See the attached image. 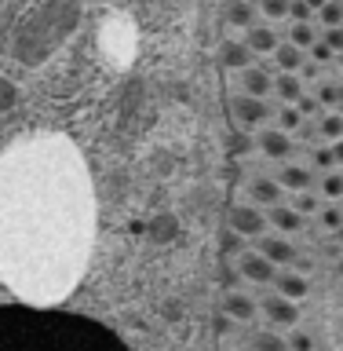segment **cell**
<instances>
[{
  "mask_svg": "<svg viewBox=\"0 0 343 351\" xmlns=\"http://www.w3.org/2000/svg\"><path fill=\"white\" fill-rule=\"evenodd\" d=\"M252 147H256V139H249L245 132H238V136H234V147H230V150H234V154H249Z\"/></svg>",
  "mask_w": 343,
  "mask_h": 351,
  "instance_id": "8d00e7d4",
  "label": "cell"
},
{
  "mask_svg": "<svg viewBox=\"0 0 343 351\" xmlns=\"http://www.w3.org/2000/svg\"><path fill=\"white\" fill-rule=\"evenodd\" d=\"M336 245H343V227L336 230Z\"/></svg>",
  "mask_w": 343,
  "mask_h": 351,
  "instance_id": "60d3db41",
  "label": "cell"
},
{
  "mask_svg": "<svg viewBox=\"0 0 343 351\" xmlns=\"http://www.w3.org/2000/svg\"><path fill=\"white\" fill-rule=\"evenodd\" d=\"M252 348H256V351H289V340L278 337V333H270V329H259V333L252 337Z\"/></svg>",
  "mask_w": 343,
  "mask_h": 351,
  "instance_id": "603a6c76",
  "label": "cell"
},
{
  "mask_svg": "<svg viewBox=\"0 0 343 351\" xmlns=\"http://www.w3.org/2000/svg\"><path fill=\"white\" fill-rule=\"evenodd\" d=\"M296 110H300L303 117H314V114L322 117V103H318V95H311V92H307V95L300 99V103H296Z\"/></svg>",
  "mask_w": 343,
  "mask_h": 351,
  "instance_id": "f546056e",
  "label": "cell"
},
{
  "mask_svg": "<svg viewBox=\"0 0 343 351\" xmlns=\"http://www.w3.org/2000/svg\"><path fill=\"white\" fill-rule=\"evenodd\" d=\"M314 95H318V103H322V106H336V103H340V92H336V84H322Z\"/></svg>",
  "mask_w": 343,
  "mask_h": 351,
  "instance_id": "1f68e13d",
  "label": "cell"
},
{
  "mask_svg": "<svg viewBox=\"0 0 343 351\" xmlns=\"http://www.w3.org/2000/svg\"><path fill=\"white\" fill-rule=\"evenodd\" d=\"M227 223H230V230H238L241 238H249V234L259 238L263 230H267V216L259 213V205H230Z\"/></svg>",
  "mask_w": 343,
  "mask_h": 351,
  "instance_id": "5b68a950",
  "label": "cell"
},
{
  "mask_svg": "<svg viewBox=\"0 0 343 351\" xmlns=\"http://www.w3.org/2000/svg\"><path fill=\"white\" fill-rule=\"evenodd\" d=\"M267 219L281 230V234H296V230H303V216L296 213L292 205H281V202L267 208Z\"/></svg>",
  "mask_w": 343,
  "mask_h": 351,
  "instance_id": "9a60e30c",
  "label": "cell"
},
{
  "mask_svg": "<svg viewBox=\"0 0 343 351\" xmlns=\"http://www.w3.org/2000/svg\"><path fill=\"white\" fill-rule=\"evenodd\" d=\"M256 8L263 11L267 19H289V0H256Z\"/></svg>",
  "mask_w": 343,
  "mask_h": 351,
  "instance_id": "d4e9b609",
  "label": "cell"
},
{
  "mask_svg": "<svg viewBox=\"0 0 343 351\" xmlns=\"http://www.w3.org/2000/svg\"><path fill=\"white\" fill-rule=\"evenodd\" d=\"M278 29H270V26H249L245 29V48L252 55H274V48H278Z\"/></svg>",
  "mask_w": 343,
  "mask_h": 351,
  "instance_id": "7c38bea8",
  "label": "cell"
},
{
  "mask_svg": "<svg viewBox=\"0 0 343 351\" xmlns=\"http://www.w3.org/2000/svg\"><path fill=\"white\" fill-rule=\"evenodd\" d=\"M274 180L281 183V191H292V194H303V191H311L314 186V172L307 169V165H285V169L274 172Z\"/></svg>",
  "mask_w": 343,
  "mask_h": 351,
  "instance_id": "ba28073f",
  "label": "cell"
},
{
  "mask_svg": "<svg viewBox=\"0 0 343 351\" xmlns=\"http://www.w3.org/2000/svg\"><path fill=\"white\" fill-rule=\"evenodd\" d=\"M95 249V186L84 154L33 132L0 154V278L18 304L59 307Z\"/></svg>",
  "mask_w": 343,
  "mask_h": 351,
  "instance_id": "6da1fadb",
  "label": "cell"
},
{
  "mask_svg": "<svg viewBox=\"0 0 343 351\" xmlns=\"http://www.w3.org/2000/svg\"><path fill=\"white\" fill-rule=\"evenodd\" d=\"M274 62H278L281 73H300L303 62H307V51H300V48H296V44H289V40H281L278 48H274Z\"/></svg>",
  "mask_w": 343,
  "mask_h": 351,
  "instance_id": "2e32d148",
  "label": "cell"
},
{
  "mask_svg": "<svg viewBox=\"0 0 343 351\" xmlns=\"http://www.w3.org/2000/svg\"><path fill=\"white\" fill-rule=\"evenodd\" d=\"M303 4L311 8V11H322V4H325V0H303Z\"/></svg>",
  "mask_w": 343,
  "mask_h": 351,
  "instance_id": "ab89813d",
  "label": "cell"
},
{
  "mask_svg": "<svg viewBox=\"0 0 343 351\" xmlns=\"http://www.w3.org/2000/svg\"><path fill=\"white\" fill-rule=\"evenodd\" d=\"M0 351H125L114 333L55 307H0Z\"/></svg>",
  "mask_w": 343,
  "mask_h": 351,
  "instance_id": "7a4b0ae2",
  "label": "cell"
},
{
  "mask_svg": "<svg viewBox=\"0 0 343 351\" xmlns=\"http://www.w3.org/2000/svg\"><path fill=\"white\" fill-rule=\"evenodd\" d=\"M318 19L325 22V29L343 26V0H325V4H322V11H318Z\"/></svg>",
  "mask_w": 343,
  "mask_h": 351,
  "instance_id": "cb8c5ba5",
  "label": "cell"
},
{
  "mask_svg": "<svg viewBox=\"0 0 343 351\" xmlns=\"http://www.w3.org/2000/svg\"><path fill=\"white\" fill-rule=\"evenodd\" d=\"M241 245H245V238H241L238 230H227L223 234V252H241Z\"/></svg>",
  "mask_w": 343,
  "mask_h": 351,
  "instance_id": "d590c367",
  "label": "cell"
},
{
  "mask_svg": "<svg viewBox=\"0 0 343 351\" xmlns=\"http://www.w3.org/2000/svg\"><path fill=\"white\" fill-rule=\"evenodd\" d=\"M289 44H296L300 51H311L314 44H318V29L311 26V22H292V29H289Z\"/></svg>",
  "mask_w": 343,
  "mask_h": 351,
  "instance_id": "44dd1931",
  "label": "cell"
},
{
  "mask_svg": "<svg viewBox=\"0 0 343 351\" xmlns=\"http://www.w3.org/2000/svg\"><path fill=\"white\" fill-rule=\"evenodd\" d=\"M256 147L267 154L270 161H289L292 158V136H285V132H278V128H263L259 136H256Z\"/></svg>",
  "mask_w": 343,
  "mask_h": 351,
  "instance_id": "52a82bcc",
  "label": "cell"
},
{
  "mask_svg": "<svg viewBox=\"0 0 343 351\" xmlns=\"http://www.w3.org/2000/svg\"><path fill=\"white\" fill-rule=\"evenodd\" d=\"M230 110H234L238 125L245 132L267 125V121L274 117V106H267V99H252V95H238L234 103H230Z\"/></svg>",
  "mask_w": 343,
  "mask_h": 351,
  "instance_id": "277c9868",
  "label": "cell"
},
{
  "mask_svg": "<svg viewBox=\"0 0 343 351\" xmlns=\"http://www.w3.org/2000/svg\"><path fill=\"white\" fill-rule=\"evenodd\" d=\"M311 15H314V11L307 8L303 0H289V19L292 22H311Z\"/></svg>",
  "mask_w": 343,
  "mask_h": 351,
  "instance_id": "4dcf8cb0",
  "label": "cell"
},
{
  "mask_svg": "<svg viewBox=\"0 0 343 351\" xmlns=\"http://www.w3.org/2000/svg\"><path fill=\"white\" fill-rule=\"evenodd\" d=\"M336 92H340V103H343V84H336Z\"/></svg>",
  "mask_w": 343,
  "mask_h": 351,
  "instance_id": "b9f144b4",
  "label": "cell"
},
{
  "mask_svg": "<svg viewBox=\"0 0 343 351\" xmlns=\"http://www.w3.org/2000/svg\"><path fill=\"white\" fill-rule=\"evenodd\" d=\"M333 158H336V165H343V139L333 143Z\"/></svg>",
  "mask_w": 343,
  "mask_h": 351,
  "instance_id": "f35d334b",
  "label": "cell"
},
{
  "mask_svg": "<svg viewBox=\"0 0 343 351\" xmlns=\"http://www.w3.org/2000/svg\"><path fill=\"white\" fill-rule=\"evenodd\" d=\"M238 267H241V274H245L249 282H259V285H270L274 278H278V263H270L263 252H241Z\"/></svg>",
  "mask_w": 343,
  "mask_h": 351,
  "instance_id": "8992f818",
  "label": "cell"
},
{
  "mask_svg": "<svg viewBox=\"0 0 343 351\" xmlns=\"http://www.w3.org/2000/svg\"><path fill=\"white\" fill-rule=\"evenodd\" d=\"M223 311H227L230 318H238V322H252V318H256V311H259V304L252 300L249 293L230 289V293L223 296Z\"/></svg>",
  "mask_w": 343,
  "mask_h": 351,
  "instance_id": "8fae6325",
  "label": "cell"
},
{
  "mask_svg": "<svg viewBox=\"0 0 343 351\" xmlns=\"http://www.w3.org/2000/svg\"><path fill=\"white\" fill-rule=\"evenodd\" d=\"M227 22L238 26V29L256 26V4H252V0H230L227 4Z\"/></svg>",
  "mask_w": 343,
  "mask_h": 351,
  "instance_id": "ac0fdd59",
  "label": "cell"
},
{
  "mask_svg": "<svg viewBox=\"0 0 343 351\" xmlns=\"http://www.w3.org/2000/svg\"><path fill=\"white\" fill-rule=\"evenodd\" d=\"M318 216H322V223H325L329 230H340V227H343V205H325Z\"/></svg>",
  "mask_w": 343,
  "mask_h": 351,
  "instance_id": "f1b7e54d",
  "label": "cell"
},
{
  "mask_svg": "<svg viewBox=\"0 0 343 351\" xmlns=\"http://www.w3.org/2000/svg\"><path fill=\"white\" fill-rule=\"evenodd\" d=\"M259 311L267 315L270 326H281V329H292L296 322H300V307H296V300H289V296H281V293L259 296Z\"/></svg>",
  "mask_w": 343,
  "mask_h": 351,
  "instance_id": "3957f363",
  "label": "cell"
},
{
  "mask_svg": "<svg viewBox=\"0 0 343 351\" xmlns=\"http://www.w3.org/2000/svg\"><path fill=\"white\" fill-rule=\"evenodd\" d=\"M322 194L325 197H343V172H325L322 176Z\"/></svg>",
  "mask_w": 343,
  "mask_h": 351,
  "instance_id": "4316f807",
  "label": "cell"
},
{
  "mask_svg": "<svg viewBox=\"0 0 343 351\" xmlns=\"http://www.w3.org/2000/svg\"><path fill=\"white\" fill-rule=\"evenodd\" d=\"M336 271H340V274H343V256H340V263H336Z\"/></svg>",
  "mask_w": 343,
  "mask_h": 351,
  "instance_id": "7bdbcfd3",
  "label": "cell"
},
{
  "mask_svg": "<svg viewBox=\"0 0 343 351\" xmlns=\"http://www.w3.org/2000/svg\"><path fill=\"white\" fill-rule=\"evenodd\" d=\"M296 213L300 216H311V213H322V202H318V194H311V191H303V194H296Z\"/></svg>",
  "mask_w": 343,
  "mask_h": 351,
  "instance_id": "484cf974",
  "label": "cell"
},
{
  "mask_svg": "<svg viewBox=\"0 0 343 351\" xmlns=\"http://www.w3.org/2000/svg\"><path fill=\"white\" fill-rule=\"evenodd\" d=\"M289 351H311V337H307V333H292L289 337Z\"/></svg>",
  "mask_w": 343,
  "mask_h": 351,
  "instance_id": "74e56055",
  "label": "cell"
},
{
  "mask_svg": "<svg viewBox=\"0 0 343 351\" xmlns=\"http://www.w3.org/2000/svg\"><path fill=\"white\" fill-rule=\"evenodd\" d=\"M274 125H278V132H285V136H292V132H300V125H303V114L296 106H289V103H281L278 110H274Z\"/></svg>",
  "mask_w": 343,
  "mask_h": 351,
  "instance_id": "ffe728a7",
  "label": "cell"
},
{
  "mask_svg": "<svg viewBox=\"0 0 343 351\" xmlns=\"http://www.w3.org/2000/svg\"><path fill=\"white\" fill-rule=\"evenodd\" d=\"M325 44L333 48L336 55L343 51V26H333V29H325Z\"/></svg>",
  "mask_w": 343,
  "mask_h": 351,
  "instance_id": "e575fe53",
  "label": "cell"
},
{
  "mask_svg": "<svg viewBox=\"0 0 343 351\" xmlns=\"http://www.w3.org/2000/svg\"><path fill=\"white\" fill-rule=\"evenodd\" d=\"M336 62H340V66H343V51H340V55H336Z\"/></svg>",
  "mask_w": 343,
  "mask_h": 351,
  "instance_id": "ee69618b",
  "label": "cell"
},
{
  "mask_svg": "<svg viewBox=\"0 0 343 351\" xmlns=\"http://www.w3.org/2000/svg\"><path fill=\"white\" fill-rule=\"evenodd\" d=\"M249 197L270 208V205H278V202H281V183L274 180V176H256V180L249 183Z\"/></svg>",
  "mask_w": 343,
  "mask_h": 351,
  "instance_id": "4fadbf2b",
  "label": "cell"
},
{
  "mask_svg": "<svg viewBox=\"0 0 343 351\" xmlns=\"http://www.w3.org/2000/svg\"><path fill=\"white\" fill-rule=\"evenodd\" d=\"M311 165H314V169L333 172V165H336V158H333V147H314V150H311Z\"/></svg>",
  "mask_w": 343,
  "mask_h": 351,
  "instance_id": "83f0119b",
  "label": "cell"
},
{
  "mask_svg": "<svg viewBox=\"0 0 343 351\" xmlns=\"http://www.w3.org/2000/svg\"><path fill=\"white\" fill-rule=\"evenodd\" d=\"M219 62L227 66V70H249L252 66V51L245 48V40H227L223 48H219Z\"/></svg>",
  "mask_w": 343,
  "mask_h": 351,
  "instance_id": "e0dca14e",
  "label": "cell"
},
{
  "mask_svg": "<svg viewBox=\"0 0 343 351\" xmlns=\"http://www.w3.org/2000/svg\"><path fill=\"white\" fill-rule=\"evenodd\" d=\"M274 285H278V293L289 296V300H300V296H307V289H311L307 278H303V274H296V271H278Z\"/></svg>",
  "mask_w": 343,
  "mask_h": 351,
  "instance_id": "d6986e66",
  "label": "cell"
},
{
  "mask_svg": "<svg viewBox=\"0 0 343 351\" xmlns=\"http://www.w3.org/2000/svg\"><path fill=\"white\" fill-rule=\"evenodd\" d=\"M274 95H278L281 103L296 106L307 95V84L300 81V73H278V77H274Z\"/></svg>",
  "mask_w": 343,
  "mask_h": 351,
  "instance_id": "5bb4252c",
  "label": "cell"
},
{
  "mask_svg": "<svg viewBox=\"0 0 343 351\" xmlns=\"http://www.w3.org/2000/svg\"><path fill=\"white\" fill-rule=\"evenodd\" d=\"M241 88H245V95H252V99H267L274 92V77L263 70V66H249V70H241Z\"/></svg>",
  "mask_w": 343,
  "mask_h": 351,
  "instance_id": "30bf717a",
  "label": "cell"
},
{
  "mask_svg": "<svg viewBox=\"0 0 343 351\" xmlns=\"http://www.w3.org/2000/svg\"><path fill=\"white\" fill-rule=\"evenodd\" d=\"M318 77H322V62L307 59V62H303V70H300V81L307 84V81H318Z\"/></svg>",
  "mask_w": 343,
  "mask_h": 351,
  "instance_id": "836d02e7",
  "label": "cell"
},
{
  "mask_svg": "<svg viewBox=\"0 0 343 351\" xmlns=\"http://www.w3.org/2000/svg\"><path fill=\"white\" fill-rule=\"evenodd\" d=\"M307 59H314V62H329V59H336V51L329 48L325 40H318L314 48H311V55H307Z\"/></svg>",
  "mask_w": 343,
  "mask_h": 351,
  "instance_id": "d6a6232c",
  "label": "cell"
},
{
  "mask_svg": "<svg viewBox=\"0 0 343 351\" xmlns=\"http://www.w3.org/2000/svg\"><path fill=\"white\" fill-rule=\"evenodd\" d=\"M256 252H263L270 263H296V256H300V252L289 245V238H278V234H259Z\"/></svg>",
  "mask_w": 343,
  "mask_h": 351,
  "instance_id": "9c48e42d",
  "label": "cell"
},
{
  "mask_svg": "<svg viewBox=\"0 0 343 351\" xmlns=\"http://www.w3.org/2000/svg\"><path fill=\"white\" fill-rule=\"evenodd\" d=\"M318 136H325L329 143L343 139V114H322L318 117Z\"/></svg>",
  "mask_w": 343,
  "mask_h": 351,
  "instance_id": "7402d4cb",
  "label": "cell"
}]
</instances>
